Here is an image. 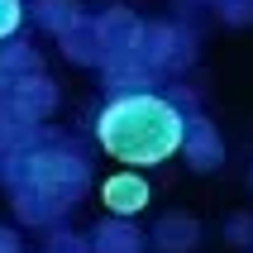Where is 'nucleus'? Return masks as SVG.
I'll return each mask as SVG.
<instances>
[{
    "label": "nucleus",
    "instance_id": "nucleus-1",
    "mask_svg": "<svg viewBox=\"0 0 253 253\" xmlns=\"http://www.w3.org/2000/svg\"><path fill=\"white\" fill-rule=\"evenodd\" d=\"M182 129H186V115H177L158 91L110 96V105L96 115L100 148L125 168H158V163L177 158Z\"/></svg>",
    "mask_w": 253,
    "mask_h": 253
},
{
    "label": "nucleus",
    "instance_id": "nucleus-2",
    "mask_svg": "<svg viewBox=\"0 0 253 253\" xmlns=\"http://www.w3.org/2000/svg\"><path fill=\"white\" fill-rule=\"evenodd\" d=\"M5 172H10V196L24 225H48L91 191V168L72 148H34V153L14 148L5 158Z\"/></svg>",
    "mask_w": 253,
    "mask_h": 253
},
{
    "label": "nucleus",
    "instance_id": "nucleus-3",
    "mask_svg": "<svg viewBox=\"0 0 253 253\" xmlns=\"http://www.w3.org/2000/svg\"><path fill=\"white\" fill-rule=\"evenodd\" d=\"M139 53L158 67V77H177L196 62V34L186 24H143Z\"/></svg>",
    "mask_w": 253,
    "mask_h": 253
},
{
    "label": "nucleus",
    "instance_id": "nucleus-4",
    "mask_svg": "<svg viewBox=\"0 0 253 253\" xmlns=\"http://www.w3.org/2000/svg\"><path fill=\"white\" fill-rule=\"evenodd\" d=\"M100 82H105L110 96H139V91H158L163 77L139 48H125V53H110L100 62Z\"/></svg>",
    "mask_w": 253,
    "mask_h": 253
},
{
    "label": "nucleus",
    "instance_id": "nucleus-5",
    "mask_svg": "<svg viewBox=\"0 0 253 253\" xmlns=\"http://www.w3.org/2000/svg\"><path fill=\"white\" fill-rule=\"evenodd\" d=\"M53 105H57V86L39 72V77L10 82V96H5V105H0V115L14 120V125H39V120L53 115Z\"/></svg>",
    "mask_w": 253,
    "mask_h": 253
},
{
    "label": "nucleus",
    "instance_id": "nucleus-6",
    "mask_svg": "<svg viewBox=\"0 0 253 253\" xmlns=\"http://www.w3.org/2000/svg\"><path fill=\"white\" fill-rule=\"evenodd\" d=\"M177 153L186 158L191 172H215L220 163H225V139H220V129H215L206 115H186L182 148H177Z\"/></svg>",
    "mask_w": 253,
    "mask_h": 253
},
{
    "label": "nucleus",
    "instance_id": "nucleus-7",
    "mask_svg": "<svg viewBox=\"0 0 253 253\" xmlns=\"http://www.w3.org/2000/svg\"><path fill=\"white\" fill-rule=\"evenodd\" d=\"M148 196H153V186H148V177H139L134 168H125V172H115V177L100 182V206H105L110 215H120V220L139 215L143 206H148Z\"/></svg>",
    "mask_w": 253,
    "mask_h": 253
},
{
    "label": "nucleus",
    "instance_id": "nucleus-8",
    "mask_svg": "<svg viewBox=\"0 0 253 253\" xmlns=\"http://www.w3.org/2000/svg\"><path fill=\"white\" fill-rule=\"evenodd\" d=\"M96 24V39H100V53H125V48H139L143 39V19L129 5H110V10H100V19H91Z\"/></svg>",
    "mask_w": 253,
    "mask_h": 253
},
{
    "label": "nucleus",
    "instance_id": "nucleus-9",
    "mask_svg": "<svg viewBox=\"0 0 253 253\" xmlns=\"http://www.w3.org/2000/svg\"><path fill=\"white\" fill-rule=\"evenodd\" d=\"M143 249H148L143 229L129 225V220H120V215L100 220L96 234H91V253H143Z\"/></svg>",
    "mask_w": 253,
    "mask_h": 253
},
{
    "label": "nucleus",
    "instance_id": "nucleus-10",
    "mask_svg": "<svg viewBox=\"0 0 253 253\" xmlns=\"http://www.w3.org/2000/svg\"><path fill=\"white\" fill-rule=\"evenodd\" d=\"M148 244H153L158 253H191L201 244V225L191 215H163L153 225V239Z\"/></svg>",
    "mask_w": 253,
    "mask_h": 253
},
{
    "label": "nucleus",
    "instance_id": "nucleus-11",
    "mask_svg": "<svg viewBox=\"0 0 253 253\" xmlns=\"http://www.w3.org/2000/svg\"><path fill=\"white\" fill-rule=\"evenodd\" d=\"M29 14H34V24H43L48 34H57V39L86 19V14H82V0H34V10H29Z\"/></svg>",
    "mask_w": 253,
    "mask_h": 253
},
{
    "label": "nucleus",
    "instance_id": "nucleus-12",
    "mask_svg": "<svg viewBox=\"0 0 253 253\" xmlns=\"http://www.w3.org/2000/svg\"><path fill=\"white\" fill-rule=\"evenodd\" d=\"M57 43H62L67 62H82V67H100V62H105V53H100V39H96V24H91V19H82L77 29H67Z\"/></svg>",
    "mask_w": 253,
    "mask_h": 253
},
{
    "label": "nucleus",
    "instance_id": "nucleus-13",
    "mask_svg": "<svg viewBox=\"0 0 253 253\" xmlns=\"http://www.w3.org/2000/svg\"><path fill=\"white\" fill-rule=\"evenodd\" d=\"M0 77H5V82L39 77V48H34V43H10V48L0 53Z\"/></svg>",
    "mask_w": 253,
    "mask_h": 253
},
{
    "label": "nucleus",
    "instance_id": "nucleus-14",
    "mask_svg": "<svg viewBox=\"0 0 253 253\" xmlns=\"http://www.w3.org/2000/svg\"><path fill=\"white\" fill-rule=\"evenodd\" d=\"M215 10H220V19H225L229 29L253 24V0H215Z\"/></svg>",
    "mask_w": 253,
    "mask_h": 253
},
{
    "label": "nucleus",
    "instance_id": "nucleus-15",
    "mask_svg": "<svg viewBox=\"0 0 253 253\" xmlns=\"http://www.w3.org/2000/svg\"><path fill=\"white\" fill-rule=\"evenodd\" d=\"M19 24H24V0H0V43L14 39Z\"/></svg>",
    "mask_w": 253,
    "mask_h": 253
},
{
    "label": "nucleus",
    "instance_id": "nucleus-16",
    "mask_svg": "<svg viewBox=\"0 0 253 253\" xmlns=\"http://www.w3.org/2000/svg\"><path fill=\"white\" fill-rule=\"evenodd\" d=\"M163 100H168L177 115H201L196 110V91H191V86H168V96H163Z\"/></svg>",
    "mask_w": 253,
    "mask_h": 253
},
{
    "label": "nucleus",
    "instance_id": "nucleus-17",
    "mask_svg": "<svg viewBox=\"0 0 253 253\" xmlns=\"http://www.w3.org/2000/svg\"><path fill=\"white\" fill-rule=\"evenodd\" d=\"M225 239L239 244V249H244V244H253V215H234V220L225 225Z\"/></svg>",
    "mask_w": 253,
    "mask_h": 253
},
{
    "label": "nucleus",
    "instance_id": "nucleus-18",
    "mask_svg": "<svg viewBox=\"0 0 253 253\" xmlns=\"http://www.w3.org/2000/svg\"><path fill=\"white\" fill-rule=\"evenodd\" d=\"M48 253H91V244L77 239V234H57V239L48 244Z\"/></svg>",
    "mask_w": 253,
    "mask_h": 253
},
{
    "label": "nucleus",
    "instance_id": "nucleus-19",
    "mask_svg": "<svg viewBox=\"0 0 253 253\" xmlns=\"http://www.w3.org/2000/svg\"><path fill=\"white\" fill-rule=\"evenodd\" d=\"M5 96H10V82H5V77H0V105H5Z\"/></svg>",
    "mask_w": 253,
    "mask_h": 253
},
{
    "label": "nucleus",
    "instance_id": "nucleus-20",
    "mask_svg": "<svg viewBox=\"0 0 253 253\" xmlns=\"http://www.w3.org/2000/svg\"><path fill=\"white\" fill-rule=\"evenodd\" d=\"M196 5H215V0H196Z\"/></svg>",
    "mask_w": 253,
    "mask_h": 253
}]
</instances>
